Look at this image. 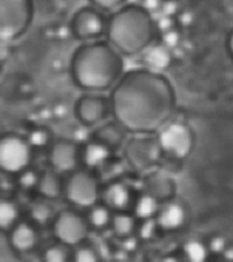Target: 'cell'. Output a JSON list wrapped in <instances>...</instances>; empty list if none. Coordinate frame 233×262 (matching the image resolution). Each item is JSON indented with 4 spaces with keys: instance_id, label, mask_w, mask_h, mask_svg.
I'll return each mask as SVG.
<instances>
[{
    "instance_id": "6da1fadb",
    "label": "cell",
    "mask_w": 233,
    "mask_h": 262,
    "mask_svg": "<svg viewBox=\"0 0 233 262\" xmlns=\"http://www.w3.org/2000/svg\"><path fill=\"white\" fill-rule=\"evenodd\" d=\"M110 105L116 122L125 131L149 135L162 128L172 117L176 93L161 73L133 70L114 85Z\"/></svg>"
},
{
    "instance_id": "7a4b0ae2",
    "label": "cell",
    "mask_w": 233,
    "mask_h": 262,
    "mask_svg": "<svg viewBox=\"0 0 233 262\" xmlns=\"http://www.w3.org/2000/svg\"><path fill=\"white\" fill-rule=\"evenodd\" d=\"M124 60L108 42H91L76 50L71 59V74L77 86L100 93L122 77Z\"/></svg>"
},
{
    "instance_id": "3957f363",
    "label": "cell",
    "mask_w": 233,
    "mask_h": 262,
    "mask_svg": "<svg viewBox=\"0 0 233 262\" xmlns=\"http://www.w3.org/2000/svg\"><path fill=\"white\" fill-rule=\"evenodd\" d=\"M110 45L119 54L135 56L147 50L155 39V22L141 5H124L107 22Z\"/></svg>"
},
{
    "instance_id": "277c9868",
    "label": "cell",
    "mask_w": 233,
    "mask_h": 262,
    "mask_svg": "<svg viewBox=\"0 0 233 262\" xmlns=\"http://www.w3.org/2000/svg\"><path fill=\"white\" fill-rule=\"evenodd\" d=\"M34 17V5L30 0H0V42L22 37Z\"/></svg>"
},
{
    "instance_id": "5b68a950",
    "label": "cell",
    "mask_w": 233,
    "mask_h": 262,
    "mask_svg": "<svg viewBox=\"0 0 233 262\" xmlns=\"http://www.w3.org/2000/svg\"><path fill=\"white\" fill-rule=\"evenodd\" d=\"M63 193L73 205L80 208H91L97 204L100 196L99 182L90 170L74 171L67 179Z\"/></svg>"
},
{
    "instance_id": "8992f818",
    "label": "cell",
    "mask_w": 233,
    "mask_h": 262,
    "mask_svg": "<svg viewBox=\"0 0 233 262\" xmlns=\"http://www.w3.org/2000/svg\"><path fill=\"white\" fill-rule=\"evenodd\" d=\"M33 151L28 141L16 135H7L0 138V170L19 174L31 164Z\"/></svg>"
},
{
    "instance_id": "52a82bcc",
    "label": "cell",
    "mask_w": 233,
    "mask_h": 262,
    "mask_svg": "<svg viewBox=\"0 0 233 262\" xmlns=\"http://www.w3.org/2000/svg\"><path fill=\"white\" fill-rule=\"evenodd\" d=\"M193 144H195L193 131L188 125L182 122L168 123L167 126L162 128L158 138V145L161 151L178 159L187 158L193 148Z\"/></svg>"
},
{
    "instance_id": "ba28073f",
    "label": "cell",
    "mask_w": 233,
    "mask_h": 262,
    "mask_svg": "<svg viewBox=\"0 0 233 262\" xmlns=\"http://www.w3.org/2000/svg\"><path fill=\"white\" fill-rule=\"evenodd\" d=\"M90 224L77 211L63 210L54 217L53 231L59 242L65 245H79L88 236Z\"/></svg>"
},
{
    "instance_id": "9c48e42d",
    "label": "cell",
    "mask_w": 233,
    "mask_h": 262,
    "mask_svg": "<svg viewBox=\"0 0 233 262\" xmlns=\"http://www.w3.org/2000/svg\"><path fill=\"white\" fill-rule=\"evenodd\" d=\"M107 30V20L103 14L93 8L83 7L80 8L71 19V33L80 40H93L96 42Z\"/></svg>"
},
{
    "instance_id": "30bf717a",
    "label": "cell",
    "mask_w": 233,
    "mask_h": 262,
    "mask_svg": "<svg viewBox=\"0 0 233 262\" xmlns=\"http://www.w3.org/2000/svg\"><path fill=\"white\" fill-rule=\"evenodd\" d=\"M80 161V148L73 141H57L50 151V162L57 171H73Z\"/></svg>"
},
{
    "instance_id": "8fae6325",
    "label": "cell",
    "mask_w": 233,
    "mask_h": 262,
    "mask_svg": "<svg viewBox=\"0 0 233 262\" xmlns=\"http://www.w3.org/2000/svg\"><path fill=\"white\" fill-rule=\"evenodd\" d=\"M108 108H110V103L105 97L83 96L79 99V102L76 105V113H77V119L85 126H91L105 119Z\"/></svg>"
},
{
    "instance_id": "7c38bea8",
    "label": "cell",
    "mask_w": 233,
    "mask_h": 262,
    "mask_svg": "<svg viewBox=\"0 0 233 262\" xmlns=\"http://www.w3.org/2000/svg\"><path fill=\"white\" fill-rule=\"evenodd\" d=\"M159 153H161L159 145L155 141H147V139L132 141L130 145L127 147V156L130 164L139 170L152 167L158 161Z\"/></svg>"
},
{
    "instance_id": "4fadbf2b",
    "label": "cell",
    "mask_w": 233,
    "mask_h": 262,
    "mask_svg": "<svg viewBox=\"0 0 233 262\" xmlns=\"http://www.w3.org/2000/svg\"><path fill=\"white\" fill-rule=\"evenodd\" d=\"M39 241V234L36 228L28 222H17L10 230V242L11 247L19 253L31 251Z\"/></svg>"
},
{
    "instance_id": "5bb4252c",
    "label": "cell",
    "mask_w": 233,
    "mask_h": 262,
    "mask_svg": "<svg viewBox=\"0 0 233 262\" xmlns=\"http://www.w3.org/2000/svg\"><path fill=\"white\" fill-rule=\"evenodd\" d=\"M103 199L108 208L116 211H124L132 204V191L127 184L114 182L108 185V188L103 193Z\"/></svg>"
},
{
    "instance_id": "9a60e30c",
    "label": "cell",
    "mask_w": 233,
    "mask_h": 262,
    "mask_svg": "<svg viewBox=\"0 0 233 262\" xmlns=\"http://www.w3.org/2000/svg\"><path fill=\"white\" fill-rule=\"evenodd\" d=\"M111 156V148L103 145L99 141L88 142L80 151V161L87 168H99L102 167Z\"/></svg>"
},
{
    "instance_id": "2e32d148",
    "label": "cell",
    "mask_w": 233,
    "mask_h": 262,
    "mask_svg": "<svg viewBox=\"0 0 233 262\" xmlns=\"http://www.w3.org/2000/svg\"><path fill=\"white\" fill-rule=\"evenodd\" d=\"M185 221V210L179 204H168L158 216V225L164 230H176Z\"/></svg>"
},
{
    "instance_id": "e0dca14e",
    "label": "cell",
    "mask_w": 233,
    "mask_h": 262,
    "mask_svg": "<svg viewBox=\"0 0 233 262\" xmlns=\"http://www.w3.org/2000/svg\"><path fill=\"white\" fill-rule=\"evenodd\" d=\"M94 138L108 148L119 147L124 141V128L119 123H105L96 129Z\"/></svg>"
},
{
    "instance_id": "ac0fdd59",
    "label": "cell",
    "mask_w": 233,
    "mask_h": 262,
    "mask_svg": "<svg viewBox=\"0 0 233 262\" xmlns=\"http://www.w3.org/2000/svg\"><path fill=\"white\" fill-rule=\"evenodd\" d=\"M37 188L40 194L47 199H57L63 191L62 181L54 171H45L42 176H39Z\"/></svg>"
},
{
    "instance_id": "d6986e66",
    "label": "cell",
    "mask_w": 233,
    "mask_h": 262,
    "mask_svg": "<svg viewBox=\"0 0 233 262\" xmlns=\"http://www.w3.org/2000/svg\"><path fill=\"white\" fill-rule=\"evenodd\" d=\"M145 63L152 71H159L165 70L172 63V53L167 47L164 45H156L150 47L145 53Z\"/></svg>"
},
{
    "instance_id": "ffe728a7",
    "label": "cell",
    "mask_w": 233,
    "mask_h": 262,
    "mask_svg": "<svg viewBox=\"0 0 233 262\" xmlns=\"http://www.w3.org/2000/svg\"><path fill=\"white\" fill-rule=\"evenodd\" d=\"M19 216L20 210L14 201L8 198H0V230L10 231L19 222Z\"/></svg>"
},
{
    "instance_id": "44dd1931",
    "label": "cell",
    "mask_w": 233,
    "mask_h": 262,
    "mask_svg": "<svg viewBox=\"0 0 233 262\" xmlns=\"http://www.w3.org/2000/svg\"><path fill=\"white\" fill-rule=\"evenodd\" d=\"M111 222H113L114 233L118 234V236H121V237H129L135 231L136 222H135V217L130 216L129 213H122V211L116 213L113 216Z\"/></svg>"
},
{
    "instance_id": "7402d4cb",
    "label": "cell",
    "mask_w": 233,
    "mask_h": 262,
    "mask_svg": "<svg viewBox=\"0 0 233 262\" xmlns=\"http://www.w3.org/2000/svg\"><path fill=\"white\" fill-rule=\"evenodd\" d=\"M158 211V201L155 196L152 194H142L138 201H136V207H135V213L138 217L141 219H150L156 214Z\"/></svg>"
},
{
    "instance_id": "603a6c76",
    "label": "cell",
    "mask_w": 233,
    "mask_h": 262,
    "mask_svg": "<svg viewBox=\"0 0 233 262\" xmlns=\"http://www.w3.org/2000/svg\"><path fill=\"white\" fill-rule=\"evenodd\" d=\"M88 224L94 228H103L111 222V214H110V208L105 205H93L88 214Z\"/></svg>"
},
{
    "instance_id": "cb8c5ba5",
    "label": "cell",
    "mask_w": 233,
    "mask_h": 262,
    "mask_svg": "<svg viewBox=\"0 0 233 262\" xmlns=\"http://www.w3.org/2000/svg\"><path fill=\"white\" fill-rule=\"evenodd\" d=\"M184 253L192 262H202L207 259V248L199 241H188L184 245Z\"/></svg>"
},
{
    "instance_id": "d4e9b609",
    "label": "cell",
    "mask_w": 233,
    "mask_h": 262,
    "mask_svg": "<svg viewBox=\"0 0 233 262\" xmlns=\"http://www.w3.org/2000/svg\"><path fill=\"white\" fill-rule=\"evenodd\" d=\"M44 259L47 262H67L70 259V251L65 244H56L45 250Z\"/></svg>"
},
{
    "instance_id": "484cf974",
    "label": "cell",
    "mask_w": 233,
    "mask_h": 262,
    "mask_svg": "<svg viewBox=\"0 0 233 262\" xmlns=\"http://www.w3.org/2000/svg\"><path fill=\"white\" fill-rule=\"evenodd\" d=\"M31 217L37 225H45L53 217V208L50 205L44 204V202L34 204L31 207Z\"/></svg>"
},
{
    "instance_id": "4316f807",
    "label": "cell",
    "mask_w": 233,
    "mask_h": 262,
    "mask_svg": "<svg viewBox=\"0 0 233 262\" xmlns=\"http://www.w3.org/2000/svg\"><path fill=\"white\" fill-rule=\"evenodd\" d=\"M50 142V133L44 128H37L34 131L30 133V138H28V144L33 147H37V148H42V147H47Z\"/></svg>"
},
{
    "instance_id": "83f0119b",
    "label": "cell",
    "mask_w": 233,
    "mask_h": 262,
    "mask_svg": "<svg viewBox=\"0 0 233 262\" xmlns=\"http://www.w3.org/2000/svg\"><path fill=\"white\" fill-rule=\"evenodd\" d=\"M37 182H39V174L34 170H31L30 167L19 173V185L22 188H27V190L34 188V187H37Z\"/></svg>"
},
{
    "instance_id": "f1b7e54d",
    "label": "cell",
    "mask_w": 233,
    "mask_h": 262,
    "mask_svg": "<svg viewBox=\"0 0 233 262\" xmlns=\"http://www.w3.org/2000/svg\"><path fill=\"white\" fill-rule=\"evenodd\" d=\"M73 259L76 262H96L99 257H97V253L91 247H79L74 251Z\"/></svg>"
},
{
    "instance_id": "f546056e",
    "label": "cell",
    "mask_w": 233,
    "mask_h": 262,
    "mask_svg": "<svg viewBox=\"0 0 233 262\" xmlns=\"http://www.w3.org/2000/svg\"><path fill=\"white\" fill-rule=\"evenodd\" d=\"M155 228H156V222H155L152 217H150V219H145V222H144L142 227H141V236H142L144 239L152 237L153 233H155Z\"/></svg>"
},
{
    "instance_id": "4dcf8cb0",
    "label": "cell",
    "mask_w": 233,
    "mask_h": 262,
    "mask_svg": "<svg viewBox=\"0 0 233 262\" xmlns=\"http://www.w3.org/2000/svg\"><path fill=\"white\" fill-rule=\"evenodd\" d=\"M178 42H179V34L176 31H173V30L165 31V34H164V47L172 48V47H176Z\"/></svg>"
},
{
    "instance_id": "1f68e13d",
    "label": "cell",
    "mask_w": 233,
    "mask_h": 262,
    "mask_svg": "<svg viewBox=\"0 0 233 262\" xmlns=\"http://www.w3.org/2000/svg\"><path fill=\"white\" fill-rule=\"evenodd\" d=\"M224 247H225V241H224V237H213L211 241H210V248L213 250V251H224Z\"/></svg>"
},
{
    "instance_id": "d6a6232c",
    "label": "cell",
    "mask_w": 233,
    "mask_h": 262,
    "mask_svg": "<svg viewBox=\"0 0 233 262\" xmlns=\"http://www.w3.org/2000/svg\"><path fill=\"white\" fill-rule=\"evenodd\" d=\"M96 4L97 7H107L105 10H113L114 13L119 10V7H124V2H103V0H99Z\"/></svg>"
},
{
    "instance_id": "836d02e7",
    "label": "cell",
    "mask_w": 233,
    "mask_h": 262,
    "mask_svg": "<svg viewBox=\"0 0 233 262\" xmlns=\"http://www.w3.org/2000/svg\"><path fill=\"white\" fill-rule=\"evenodd\" d=\"M161 7H164V8H162V11H164V14H167V16L175 14V13H176V10H178V5H176V4H173V2L162 4Z\"/></svg>"
},
{
    "instance_id": "e575fe53",
    "label": "cell",
    "mask_w": 233,
    "mask_h": 262,
    "mask_svg": "<svg viewBox=\"0 0 233 262\" xmlns=\"http://www.w3.org/2000/svg\"><path fill=\"white\" fill-rule=\"evenodd\" d=\"M172 27V20L170 19H162V22H159V28L164 31H168V28Z\"/></svg>"
},
{
    "instance_id": "d590c367",
    "label": "cell",
    "mask_w": 233,
    "mask_h": 262,
    "mask_svg": "<svg viewBox=\"0 0 233 262\" xmlns=\"http://www.w3.org/2000/svg\"><path fill=\"white\" fill-rule=\"evenodd\" d=\"M224 254H225L227 260H231V250H230V248H228V250H227V251H225Z\"/></svg>"
}]
</instances>
